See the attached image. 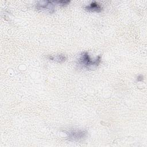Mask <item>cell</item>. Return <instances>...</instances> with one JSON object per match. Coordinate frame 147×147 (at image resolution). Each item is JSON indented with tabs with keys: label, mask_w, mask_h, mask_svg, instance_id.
I'll list each match as a JSON object with an SVG mask.
<instances>
[{
	"label": "cell",
	"mask_w": 147,
	"mask_h": 147,
	"mask_svg": "<svg viewBox=\"0 0 147 147\" xmlns=\"http://www.w3.org/2000/svg\"><path fill=\"white\" fill-rule=\"evenodd\" d=\"M101 61L100 56L99 55L95 60L90 58L88 52H84L81 53L78 59V64L82 67L86 69H92L99 65Z\"/></svg>",
	"instance_id": "cell-1"
},
{
	"label": "cell",
	"mask_w": 147,
	"mask_h": 147,
	"mask_svg": "<svg viewBox=\"0 0 147 147\" xmlns=\"http://www.w3.org/2000/svg\"><path fill=\"white\" fill-rule=\"evenodd\" d=\"M56 5H57V1H45L37 3L36 8L37 10H46L52 13L55 11V6Z\"/></svg>",
	"instance_id": "cell-2"
},
{
	"label": "cell",
	"mask_w": 147,
	"mask_h": 147,
	"mask_svg": "<svg viewBox=\"0 0 147 147\" xmlns=\"http://www.w3.org/2000/svg\"><path fill=\"white\" fill-rule=\"evenodd\" d=\"M87 134V131L82 130H74L67 132L68 138L72 141L82 140L86 137Z\"/></svg>",
	"instance_id": "cell-3"
},
{
	"label": "cell",
	"mask_w": 147,
	"mask_h": 147,
	"mask_svg": "<svg viewBox=\"0 0 147 147\" xmlns=\"http://www.w3.org/2000/svg\"><path fill=\"white\" fill-rule=\"evenodd\" d=\"M85 9L89 11L100 12L103 10L102 7L98 2H92L89 4V5L85 7Z\"/></svg>",
	"instance_id": "cell-4"
},
{
	"label": "cell",
	"mask_w": 147,
	"mask_h": 147,
	"mask_svg": "<svg viewBox=\"0 0 147 147\" xmlns=\"http://www.w3.org/2000/svg\"><path fill=\"white\" fill-rule=\"evenodd\" d=\"M49 59L53 61H57L58 63H62L65 61L66 57L64 55H58L55 56H49Z\"/></svg>",
	"instance_id": "cell-5"
},
{
	"label": "cell",
	"mask_w": 147,
	"mask_h": 147,
	"mask_svg": "<svg viewBox=\"0 0 147 147\" xmlns=\"http://www.w3.org/2000/svg\"><path fill=\"white\" fill-rule=\"evenodd\" d=\"M69 1H57V5L61 6H65L68 5L69 3Z\"/></svg>",
	"instance_id": "cell-6"
},
{
	"label": "cell",
	"mask_w": 147,
	"mask_h": 147,
	"mask_svg": "<svg viewBox=\"0 0 147 147\" xmlns=\"http://www.w3.org/2000/svg\"><path fill=\"white\" fill-rule=\"evenodd\" d=\"M137 81H138V82H140V81H142V80H143V76H141V75H140V76H138L137 77Z\"/></svg>",
	"instance_id": "cell-7"
}]
</instances>
